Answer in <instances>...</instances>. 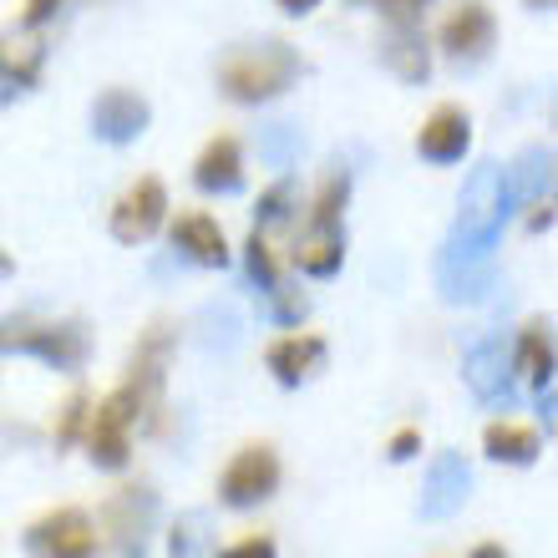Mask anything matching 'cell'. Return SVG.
Listing matches in <instances>:
<instances>
[{"label":"cell","instance_id":"cell-8","mask_svg":"<svg viewBox=\"0 0 558 558\" xmlns=\"http://www.w3.org/2000/svg\"><path fill=\"white\" fill-rule=\"evenodd\" d=\"M493 36H498V26H493V11H487L483 0H462V5L441 21V51H447L457 66H477V61H487Z\"/></svg>","mask_w":558,"mask_h":558},{"label":"cell","instance_id":"cell-12","mask_svg":"<svg viewBox=\"0 0 558 558\" xmlns=\"http://www.w3.org/2000/svg\"><path fill=\"white\" fill-rule=\"evenodd\" d=\"M462 376H468L472 397L477 401H508V381H513V351L502 345V336L477 340L462 361Z\"/></svg>","mask_w":558,"mask_h":558},{"label":"cell","instance_id":"cell-33","mask_svg":"<svg viewBox=\"0 0 558 558\" xmlns=\"http://www.w3.org/2000/svg\"><path fill=\"white\" fill-rule=\"evenodd\" d=\"M82 422H87V397H72V401H66V416H61L57 441H72L76 432H82Z\"/></svg>","mask_w":558,"mask_h":558},{"label":"cell","instance_id":"cell-14","mask_svg":"<svg viewBox=\"0 0 558 558\" xmlns=\"http://www.w3.org/2000/svg\"><path fill=\"white\" fill-rule=\"evenodd\" d=\"M381 61L401 76V82L422 87L426 76H432V51H426L422 26H416V21H397V26L381 36Z\"/></svg>","mask_w":558,"mask_h":558},{"label":"cell","instance_id":"cell-20","mask_svg":"<svg viewBox=\"0 0 558 558\" xmlns=\"http://www.w3.org/2000/svg\"><path fill=\"white\" fill-rule=\"evenodd\" d=\"M437 284H441V300L472 305V300H483V294L493 290V265H487V259H472V265H462V259H441Z\"/></svg>","mask_w":558,"mask_h":558},{"label":"cell","instance_id":"cell-9","mask_svg":"<svg viewBox=\"0 0 558 558\" xmlns=\"http://www.w3.org/2000/svg\"><path fill=\"white\" fill-rule=\"evenodd\" d=\"M162 214H168V189L158 178H143L118 198L112 208V239L122 244H147V239L162 229Z\"/></svg>","mask_w":558,"mask_h":558},{"label":"cell","instance_id":"cell-18","mask_svg":"<svg viewBox=\"0 0 558 558\" xmlns=\"http://www.w3.org/2000/svg\"><path fill=\"white\" fill-rule=\"evenodd\" d=\"M193 183L204 193H234L244 183V153L234 137H214L193 162Z\"/></svg>","mask_w":558,"mask_h":558},{"label":"cell","instance_id":"cell-29","mask_svg":"<svg viewBox=\"0 0 558 558\" xmlns=\"http://www.w3.org/2000/svg\"><path fill=\"white\" fill-rule=\"evenodd\" d=\"M269 300H275V315L284 325L305 315V294H300V290H284V284H275V290H269Z\"/></svg>","mask_w":558,"mask_h":558},{"label":"cell","instance_id":"cell-38","mask_svg":"<svg viewBox=\"0 0 558 558\" xmlns=\"http://www.w3.org/2000/svg\"><path fill=\"white\" fill-rule=\"evenodd\" d=\"M533 11H554V0H529Z\"/></svg>","mask_w":558,"mask_h":558},{"label":"cell","instance_id":"cell-3","mask_svg":"<svg viewBox=\"0 0 558 558\" xmlns=\"http://www.w3.org/2000/svg\"><path fill=\"white\" fill-rule=\"evenodd\" d=\"M0 351H15V355H36V361H46V366L57 371H76L82 361H87V330L72 320H5L0 325Z\"/></svg>","mask_w":558,"mask_h":558},{"label":"cell","instance_id":"cell-1","mask_svg":"<svg viewBox=\"0 0 558 558\" xmlns=\"http://www.w3.org/2000/svg\"><path fill=\"white\" fill-rule=\"evenodd\" d=\"M513 214V189H508V168L498 162H483L472 168L468 189H462V204H457V223H452V239H447V254L441 259H487L493 244H498L502 223Z\"/></svg>","mask_w":558,"mask_h":558},{"label":"cell","instance_id":"cell-35","mask_svg":"<svg viewBox=\"0 0 558 558\" xmlns=\"http://www.w3.org/2000/svg\"><path fill=\"white\" fill-rule=\"evenodd\" d=\"M61 11V0H26V26H41Z\"/></svg>","mask_w":558,"mask_h":558},{"label":"cell","instance_id":"cell-23","mask_svg":"<svg viewBox=\"0 0 558 558\" xmlns=\"http://www.w3.org/2000/svg\"><path fill=\"white\" fill-rule=\"evenodd\" d=\"M168 558H214V523L208 513H183L168 533Z\"/></svg>","mask_w":558,"mask_h":558},{"label":"cell","instance_id":"cell-2","mask_svg":"<svg viewBox=\"0 0 558 558\" xmlns=\"http://www.w3.org/2000/svg\"><path fill=\"white\" fill-rule=\"evenodd\" d=\"M294 76H300V57H294V46L284 41H250V46H234L219 66V87L229 102H269L279 92L290 87Z\"/></svg>","mask_w":558,"mask_h":558},{"label":"cell","instance_id":"cell-22","mask_svg":"<svg viewBox=\"0 0 558 558\" xmlns=\"http://www.w3.org/2000/svg\"><path fill=\"white\" fill-rule=\"evenodd\" d=\"M508 189L513 198H554V153L548 147H529L518 168H508Z\"/></svg>","mask_w":558,"mask_h":558},{"label":"cell","instance_id":"cell-31","mask_svg":"<svg viewBox=\"0 0 558 558\" xmlns=\"http://www.w3.org/2000/svg\"><path fill=\"white\" fill-rule=\"evenodd\" d=\"M351 5H376V11H386L391 21H416V15L426 11V0H351Z\"/></svg>","mask_w":558,"mask_h":558},{"label":"cell","instance_id":"cell-6","mask_svg":"<svg viewBox=\"0 0 558 558\" xmlns=\"http://www.w3.org/2000/svg\"><path fill=\"white\" fill-rule=\"evenodd\" d=\"M153 513H158V502H153L147 487H128L122 498H112V508H107V554L102 558H143Z\"/></svg>","mask_w":558,"mask_h":558},{"label":"cell","instance_id":"cell-11","mask_svg":"<svg viewBox=\"0 0 558 558\" xmlns=\"http://www.w3.org/2000/svg\"><path fill=\"white\" fill-rule=\"evenodd\" d=\"M147 102L137 97V92H128V87H112V92H102L97 102H92V133L102 137V143H112V147H122V143H137V137L147 133Z\"/></svg>","mask_w":558,"mask_h":558},{"label":"cell","instance_id":"cell-27","mask_svg":"<svg viewBox=\"0 0 558 558\" xmlns=\"http://www.w3.org/2000/svg\"><path fill=\"white\" fill-rule=\"evenodd\" d=\"M345 198H351V178L330 173V183H325L320 198H315V219H310V223H336L340 208H345Z\"/></svg>","mask_w":558,"mask_h":558},{"label":"cell","instance_id":"cell-28","mask_svg":"<svg viewBox=\"0 0 558 558\" xmlns=\"http://www.w3.org/2000/svg\"><path fill=\"white\" fill-rule=\"evenodd\" d=\"M290 208H294V183L290 178H279L275 189L259 198V229H275V223L290 219Z\"/></svg>","mask_w":558,"mask_h":558},{"label":"cell","instance_id":"cell-5","mask_svg":"<svg viewBox=\"0 0 558 558\" xmlns=\"http://www.w3.org/2000/svg\"><path fill=\"white\" fill-rule=\"evenodd\" d=\"M26 548L36 558H92L97 554V529L82 508H61V513H46L41 523H31Z\"/></svg>","mask_w":558,"mask_h":558},{"label":"cell","instance_id":"cell-25","mask_svg":"<svg viewBox=\"0 0 558 558\" xmlns=\"http://www.w3.org/2000/svg\"><path fill=\"white\" fill-rule=\"evenodd\" d=\"M198 325H204V336H198V345H204V351H234V340H239L234 310H204V315H198Z\"/></svg>","mask_w":558,"mask_h":558},{"label":"cell","instance_id":"cell-30","mask_svg":"<svg viewBox=\"0 0 558 558\" xmlns=\"http://www.w3.org/2000/svg\"><path fill=\"white\" fill-rule=\"evenodd\" d=\"M265 153H269V162H275V168H284V162H290V153H294V133L284 128V122L265 133Z\"/></svg>","mask_w":558,"mask_h":558},{"label":"cell","instance_id":"cell-16","mask_svg":"<svg viewBox=\"0 0 558 558\" xmlns=\"http://www.w3.org/2000/svg\"><path fill=\"white\" fill-rule=\"evenodd\" d=\"M265 361H269V371H275L279 386H300L325 366V340L320 336H284V340L269 345Z\"/></svg>","mask_w":558,"mask_h":558},{"label":"cell","instance_id":"cell-19","mask_svg":"<svg viewBox=\"0 0 558 558\" xmlns=\"http://www.w3.org/2000/svg\"><path fill=\"white\" fill-rule=\"evenodd\" d=\"M294 265L315 279H330L345 265V239H340V223H310V234L300 239L294 250Z\"/></svg>","mask_w":558,"mask_h":558},{"label":"cell","instance_id":"cell-36","mask_svg":"<svg viewBox=\"0 0 558 558\" xmlns=\"http://www.w3.org/2000/svg\"><path fill=\"white\" fill-rule=\"evenodd\" d=\"M275 5H279L284 15H310L315 5H320V0H275Z\"/></svg>","mask_w":558,"mask_h":558},{"label":"cell","instance_id":"cell-15","mask_svg":"<svg viewBox=\"0 0 558 558\" xmlns=\"http://www.w3.org/2000/svg\"><path fill=\"white\" fill-rule=\"evenodd\" d=\"M173 250L183 254V259H193V265H204V269H223V265H229L223 229L208 219V214H183V219L173 223Z\"/></svg>","mask_w":558,"mask_h":558},{"label":"cell","instance_id":"cell-10","mask_svg":"<svg viewBox=\"0 0 558 558\" xmlns=\"http://www.w3.org/2000/svg\"><path fill=\"white\" fill-rule=\"evenodd\" d=\"M468 493H472L468 462H462L457 452H437L432 457V472H426V487H422V502H416V508H422L426 523H441V518L462 513Z\"/></svg>","mask_w":558,"mask_h":558},{"label":"cell","instance_id":"cell-17","mask_svg":"<svg viewBox=\"0 0 558 558\" xmlns=\"http://www.w3.org/2000/svg\"><path fill=\"white\" fill-rule=\"evenodd\" d=\"M41 66H46V41L36 36V26H21V31H5V36H0V76H5V82L36 87V82H41Z\"/></svg>","mask_w":558,"mask_h":558},{"label":"cell","instance_id":"cell-37","mask_svg":"<svg viewBox=\"0 0 558 558\" xmlns=\"http://www.w3.org/2000/svg\"><path fill=\"white\" fill-rule=\"evenodd\" d=\"M472 558H508V554L498 544H483V548H472Z\"/></svg>","mask_w":558,"mask_h":558},{"label":"cell","instance_id":"cell-4","mask_svg":"<svg viewBox=\"0 0 558 558\" xmlns=\"http://www.w3.org/2000/svg\"><path fill=\"white\" fill-rule=\"evenodd\" d=\"M137 397L122 386V391H112V397L92 412V426H87V447H92V462L107 472L128 468V452H133V441H128V432H133L137 422Z\"/></svg>","mask_w":558,"mask_h":558},{"label":"cell","instance_id":"cell-26","mask_svg":"<svg viewBox=\"0 0 558 558\" xmlns=\"http://www.w3.org/2000/svg\"><path fill=\"white\" fill-rule=\"evenodd\" d=\"M244 269H250V279L259 284V290H275L279 284V269H275V254H269V239L254 229L250 234V244H244Z\"/></svg>","mask_w":558,"mask_h":558},{"label":"cell","instance_id":"cell-7","mask_svg":"<svg viewBox=\"0 0 558 558\" xmlns=\"http://www.w3.org/2000/svg\"><path fill=\"white\" fill-rule=\"evenodd\" d=\"M275 487H279V457L269 452V447H244V452L223 468L219 498L229 502V508H254V502H265Z\"/></svg>","mask_w":558,"mask_h":558},{"label":"cell","instance_id":"cell-24","mask_svg":"<svg viewBox=\"0 0 558 558\" xmlns=\"http://www.w3.org/2000/svg\"><path fill=\"white\" fill-rule=\"evenodd\" d=\"M513 371H523L533 386L554 381V340L544 336V325L523 330V340H518V355H513Z\"/></svg>","mask_w":558,"mask_h":558},{"label":"cell","instance_id":"cell-34","mask_svg":"<svg viewBox=\"0 0 558 558\" xmlns=\"http://www.w3.org/2000/svg\"><path fill=\"white\" fill-rule=\"evenodd\" d=\"M416 447H422V432H412V426H407V432H397V437H391L386 457H391V462H412Z\"/></svg>","mask_w":558,"mask_h":558},{"label":"cell","instance_id":"cell-32","mask_svg":"<svg viewBox=\"0 0 558 558\" xmlns=\"http://www.w3.org/2000/svg\"><path fill=\"white\" fill-rule=\"evenodd\" d=\"M214 558H275V544L254 533V538H239V544H229L223 554H214Z\"/></svg>","mask_w":558,"mask_h":558},{"label":"cell","instance_id":"cell-21","mask_svg":"<svg viewBox=\"0 0 558 558\" xmlns=\"http://www.w3.org/2000/svg\"><path fill=\"white\" fill-rule=\"evenodd\" d=\"M483 447L493 462H513V468H529V462H538V432H529V426H513V422H493L483 432Z\"/></svg>","mask_w":558,"mask_h":558},{"label":"cell","instance_id":"cell-13","mask_svg":"<svg viewBox=\"0 0 558 558\" xmlns=\"http://www.w3.org/2000/svg\"><path fill=\"white\" fill-rule=\"evenodd\" d=\"M468 147H472V118L452 102L437 107V112L422 122V133H416V153H422L426 162H457Z\"/></svg>","mask_w":558,"mask_h":558}]
</instances>
